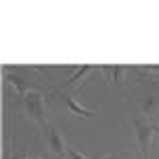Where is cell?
Segmentation results:
<instances>
[{
  "label": "cell",
  "mask_w": 159,
  "mask_h": 159,
  "mask_svg": "<svg viewBox=\"0 0 159 159\" xmlns=\"http://www.w3.org/2000/svg\"><path fill=\"white\" fill-rule=\"evenodd\" d=\"M127 155H102V157H98V159H125Z\"/></svg>",
  "instance_id": "30bf717a"
},
{
  "label": "cell",
  "mask_w": 159,
  "mask_h": 159,
  "mask_svg": "<svg viewBox=\"0 0 159 159\" xmlns=\"http://www.w3.org/2000/svg\"><path fill=\"white\" fill-rule=\"evenodd\" d=\"M144 72H159V66H148V68H142Z\"/></svg>",
  "instance_id": "8fae6325"
},
{
  "label": "cell",
  "mask_w": 159,
  "mask_h": 159,
  "mask_svg": "<svg viewBox=\"0 0 159 159\" xmlns=\"http://www.w3.org/2000/svg\"><path fill=\"white\" fill-rule=\"evenodd\" d=\"M68 159H89V157H85L81 151H76V148H70L68 151Z\"/></svg>",
  "instance_id": "9c48e42d"
},
{
  "label": "cell",
  "mask_w": 159,
  "mask_h": 159,
  "mask_svg": "<svg viewBox=\"0 0 159 159\" xmlns=\"http://www.w3.org/2000/svg\"><path fill=\"white\" fill-rule=\"evenodd\" d=\"M19 106L30 121L38 123L43 129H47L49 123H47V108H45V93L43 91H38V89L28 91L25 96L19 98Z\"/></svg>",
  "instance_id": "6da1fadb"
},
{
  "label": "cell",
  "mask_w": 159,
  "mask_h": 159,
  "mask_svg": "<svg viewBox=\"0 0 159 159\" xmlns=\"http://www.w3.org/2000/svg\"><path fill=\"white\" fill-rule=\"evenodd\" d=\"M98 70L106 74V83L115 81L117 85L123 83V74L127 72V68H123V66H104V68H98Z\"/></svg>",
  "instance_id": "ba28073f"
},
{
  "label": "cell",
  "mask_w": 159,
  "mask_h": 159,
  "mask_svg": "<svg viewBox=\"0 0 159 159\" xmlns=\"http://www.w3.org/2000/svg\"><path fill=\"white\" fill-rule=\"evenodd\" d=\"M9 79V83H11L13 87H15V93H17V98H21V96H25L28 91H34V85L28 81V79H24V76H7Z\"/></svg>",
  "instance_id": "52a82bcc"
},
{
  "label": "cell",
  "mask_w": 159,
  "mask_h": 159,
  "mask_svg": "<svg viewBox=\"0 0 159 159\" xmlns=\"http://www.w3.org/2000/svg\"><path fill=\"white\" fill-rule=\"evenodd\" d=\"M61 102H64V104H66V108L70 110L72 115H76V117H93V115H96V110H93V108L83 106V104H81L76 98H72V96L61 93Z\"/></svg>",
  "instance_id": "5b68a950"
},
{
  "label": "cell",
  "mask_w": 159,
  "mask_h": 159,
  "mask_svg": "<svg viewBox=\"0 0 159 159\" xmlns=\"http://www.w3.org/2000/svg\"><path fill=\"white\" fill-rule=\"evenodd\" d=\"M45 134H47V147H49V151H51V155H55V157H60V159H64V157H68V142H66V138L53 127V125H47V129H45Z\"/></svg>",
  "instance_id": "3957f363"
},
{
  "label": "cell",
  "mask_w": 159,
  "mask_h": 159,
  "mask_svg": "<svg viewBox=\"0 0 159 159\" xmlns=\"http://www.w3.org/2000/svg\"><path fill=\"white\" fill-rule=\"evenodd\" d=\"M93 70H96L93 66H79V68L74 70L72 76H70V79H68V81L64 83V89H70V87H79L81 83H83V81H85L87 74H91Z\"/></svg>",
  "instance_id": "8992f818"
},
{
  "label": "cell",
  "mask_w": 159,
  "mask_h": 159,
  "mask_svg": "<svg viewBox=\"0 0 159 159\" xmlns=\"http://www.w3.org/2000/svg\"><path fill=\"white\" fill-rule=\"evenodd\" d=\"M155 132H157V134H159V123H155Z\"/></svg>",
  "instance_id": "4fadbf2b"
},
{
  "label": "cell",
  "mask_w": 159,
  "mask_h": 159,
  "mask_svg": "<svg viewBox=\"0 0 159 159\" xmlns=\"http://www.w3.org/2000/svg\"><path fill=\"white\" fill-rule=\"evenodd\" d=\"M134 129H136V140H138L140 159H148L153 136L157 134V132H155V123L147 121V119H142V117H136L134 119Z\"/></svg>",
  "instance_id": "7a4b0ae2"
},
{
  "label": "cell",
  "mask_w": 159,
  "mask_h": 159,
  "mask_svg": "<svg viewBox=\"0 0 159 159\" xmlns=\"http://www.w3.org/2000/svg\"><path fill=\"white\" fill-rule=\"evenodd\" d=\"M19 159H40V157H34V155H21Z\"/></svg>",
  "instance_id": "7c38bea8"
},
{
  "label": "cell",
  "mask_w": 159,
  "mask_h": 159,
  "mask_svg": "<svg viewBox=\"0 0 159 159\" xmlns=\"http://www.w3.org/2000/svg\"><path fill=\"white\" fill-rule=\"evenodd\" d=\"M136 106L140 110V115L147 121H155L159 117V93H148V96H140L136 100Z\"/></svg>",
  "instance_id": "277c9868"
}]
</instances>
